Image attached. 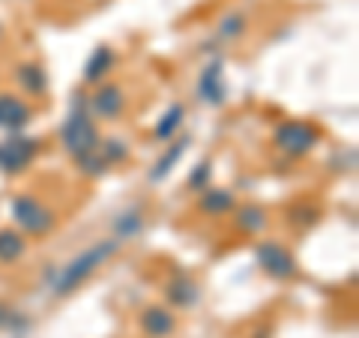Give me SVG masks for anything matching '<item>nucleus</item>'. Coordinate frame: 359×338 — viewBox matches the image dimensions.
I'll return each mask as SVG.
<instances>
[{"instance_id": "nucleus-1", "label": "nucleus", "mask_w": 359, "mask_h": 338, "mask_svg": "<svg viewBox=\"0 0 359 338\" xmlns=\"http://www.w3.org/2000/svg\"><path fill=\"white\" fill-rule=\"evenodd\" d=\"M120 240L117 236H111V240H99V243H93L90 249H84L81 255H75L69 264H66L60 273H57V278L51 281V290L57 297H66V294H72L75 288H81L84 281L96 273L102 264H108L111 257H114L117 252H120Z\"/></svg>"}, {"instance_id": "nucleus-2", "label": "nucleus", "mask_w": 359, "mask_h": 338, "mask_svg": "<svg viewBox=\"0 0 359 338\" xmlns=\"http://www.w3.org/2000/svg\"><path fill=\"white\" fill-rule=\"evenodd\" d=\"M60 141H63V150L78 159V156H84L90 150H96L99 144V129H96V120L87 114L84 105H75L69 111V117L60 126Z\"/></svg>"}, {"instance_id": "nucleus-3", "label": "nucleus", "mask_w": 359, "mask_h": 338, "mask_svg": "<svg viewBox=\"0 0 359 338\" xmlns=\"http://www.w3.org/2000/svg\"><path fill=\"white\" fill-rule=\"evenodd\" d=\"M273 141H276V147L287 156H306L314 144L320 141V135L306 120H287V123H278L276 126Z\"/></svg>"}, {"instance_id": "nucleus-4", "label": "nucleus", "mask_w": 359, "mask_h": 338, "mask_svg": "<svg viewBox=\"0 0 359 338\" xmlns=\"http://www.w3.org/2000/svg\"><path fill=\"white\" fill-rule=\"evenodd\" d=\"M13 219L25 234H36V236H45L54 228V212L33 195L13 198Z\"/></svg>"}, {"instance_id": "nucleus-5", "label": "nucleus", "mask_w": 359, "mask_h": 338, "mask_svg": "<svg viewBox=\"0 0 359 338\" xmlns=\"http://www.w3.org/2000/svg\"><path fill=\"white\" fill-rule=\"evenodd\" d=\"M255 261L266 276H273V278H294L297 276L294 255H290L282 243H273V240L257 243L255 245Z\"/></svg>"}, {"instance_id": "nucleus-6", "label": "nucleus", "mask_w": 359, "mask_h": 338, "mask_svg": "<svg viewBox=\"0 0 359 338\" xmlns=\"http://www.w3.org/2000/svg\"><path fill=\"white\" fill-rule=\"evenodd\" d=\"M39 150V141L25 138V135H13V138L0 141V171L4 174H21L33 162Z\"/></svg>"}, {"instance_id": "nucleus-7", "label": "nucleus", "mask_w": 359, "mask_h": 338, "mask_svg": "<svg viewBox=\"0 0 359 338\" xmlns=\"http://www.w3.org/2000/svg\"><path fill=\"white\" fill-rule=\"evenodd\" d=\"M30 120H33V111L25 99H18L13 93H0V129L15 135L21 129H27Z\"/></svg>"}, {"instance_id": "nucleus-8", "label": "nucleus", "mask_w": 359, "mask_h": 338, "mask_svg": "<svg viewBox=\"0 0 359 338\" xmlns=\"http://www.w3.org/2000/svg\"><path fill=\"white\" fill-rule=\"evenodd\" d=\"M90 108L99 120H117L126 108V96L117 84H99V90L90 96Z\"/></svg>"}, {"instance_id": "nucleus-9", "label": "nucleus", "mask_w": 359, "mask_h": 338, "mask_svg": "<svg viewBox=\"0 0 359 338\" xmlns=\"http://www.w3.org/2000/svg\"><path fill=\"white\" fill-rule=\"evenodd\" d=\"M198 93L204 102L210 105H222L224 102V75H222V60H212L210 66H204L198 81Z\"/></svg>"}, {"instance_id": "nucleus-10", "label": "nucleus", "mask_w": 359, "mask_h": 338, "mask_svg": "<svg viewBox=\"0 0 359 338\" xmlns=\"http://www.w3.org/2000/svg\"><path fill=\"white\" fill-rule=\"evenodd\" d=\"M174 326H177L174 314L168 311L165 306H150V309H144V314H141V330H144L147 338H168L174 332Z\"/></svg>"}, {"instance_id": "nucleus-11", "label": "nucleus", "mask_w": 359, "mask_h": 338, "mask_svg": "<svg viewBox=\"0 0 359 338\" xmlns=\"http://www.w3.org/2000/svg\"><path fill=\"white\" fill-rule=\"evenodd\" d=\"M111 66H114V51H111L108 45H99L84 63V81L87 84H102L105 75L111 72Z\"/></svg>"}, {"instance_id": "nucleus-12", "label": "nucleus", "mask_w": 359, "mask_h": 338, "mask_svg": "<svg viewBox=\"0 0 359 338\" xmlns=\"http://www.w3.org/2000/svg\"><path fill=\"white\" fill-rule=\"evenodd\" d=\"M165 294H168V299H171V306H177V309H192L195 302H198V297H201V290H198V285L192 278H174V281H168V288H165Z\"/></svg>"}, {"instance_id": "nucleus-13", "label": "nucleus", "mask_w": 359, "mask_h": 338, "mask_svg": "<svg viewBox=\"0 0 359 338\" xmlns=\"http://www.w3.org/2000/svg\"><path fill=\"white\" fill-rule=\"evenodd\" d=\"M201 210L207 212V216H228V212L237 210V201L228 189H204V195H201Z\"/></svg>"}, {"instance_id": "nucleus-14", "label": "nucleus", "mask_w": 359, "mask_h": 338, "mask_svg": "<svg viewBox=\"0 0 359 338\" xmlns=\"http://www.w3.org/2000/svg\"><path fill=\"white\" fill-rule=\"evenodd\" d=\"M27 252V240L21 231L0 228V264H15Z\"/></svg>"}, {"instance_id": "nucleus-15", "label": "nucleus", "mask_w": 359, "mask_h": 338, "mask_svg": "<svg viewBox=\"0 0 359 338\" xmlns=\"http://www.w3.org/2000/svg\"><path fill=\"white\" fill-rule=\"evenodd\" d=\"M15 78H18V84L25 87V93H30V96H42L45 90H48V75H45V69L36 63H21L15 69Z\"/></svg>"}, {"instance_id": "nucleus-16", "label": "nucleus", "mask_w": 359, "mask_h": 338, "mask_svg": "<svg viewBox=\"0 0 359 338\" xmlns=\"http://www.w3.org/2000/svg\"><path fill=\"white\" fill-rule=\"evenodd\" d=\"M186 147H189V141L183 138V141H177V144H171L165 153H162V159L153 165V171H150V180L153 183H162V180H168L171 177V171L180 165V159H183V153H186Z\"/></svg>"}, {"instance_id": "nucleus-17", "label": "nucleus", "mask_w": 359, "mask_h": 338, "mask_svg": "<svg viewBox=\"0 0 359 338\" xmlns=\"http://www.w3.org/2000/svg\"><path fill=\"white\" fill-rule=\"evenodd\" d=\"M144 231V216L138 210H126L120 212V216L114 219V236L123 243V240H132V236H138Z\"/></svg>"}, {"instance_id": "nucleus-18", "label": "nucleus", "mask_w": 359, "mask_h": 338, "mask_svg": "<svg viewBox=\"0 0 359 338\" xmlns=\"http://www.w3.org/2000/svg\"><path fill=\"white\" fill-rule=\"evenodd\" d=\"M237 228L243 234H261L266 228V212L261 207H243V210H237Z\"/></svg>"}, {"instance_id": "nucleus-19", "label": "nucleus", "mask_w": 359, "mask_h": 338, "mask_svg": "<svg viewBox=\"0 0 359 338\" xmlns=\"http://www.w3.org/2000/svg\"><path fill=\"white\" fill-rule=\"evenodd\" d=\"M183 117H186V108L183 105H171L162 114V120L156 123V138L159 141H165V138H171V135L183 126Z\"/></svg>"}, {"instance_id": "nucleus-20", "label": "nucleus", "mask_w": 359, "mask_h": 338, "mask_svg": "<svg viewBox=\"0 0 359 338\" xmlns=\"http://www.w3.org/2000/svg\"><path fill=\"white\" fill-rule=\"evenodd\" d=\"M78 168H81V174H87V177H102V174H108V159L102 153H99V147L96 150H90V153H84V156H78Z\"/></svg>"}, {"instance_id": "nucleus-21", "label": "nucleus", "mask_w": 359, "mask_h": 338, "mask_svg": "<svg viewBox=\"0 0 359 338\" xmlns=\"http://www.w3.org/2000/svg\"><path fill=\"white\" fill-rule=\"evenodd\" d=\"M99 153H102L105 159H108V165H117V162H123V159L129 156V147H126V144H123L120 138H111V141H105L102 147H99Z\"/></svg>"}, {"instance_id": "nucleus-22", "label": "nucleus", "mask_w": 359, "mask_h": 338, "mask_svg": "<svg viewBox=\"0 0 359 338\" xmlns=\"http://www.w3.org/2000/svg\"><path fill=\"white\" fill-rule=\"evenodd\" d=\"M219 33H222V39H228V42L243 36V33H245V15H228V18H222Z\"/></svg>"}, {"instance_id": "nucleus-23", "label": "nucleus", "mask_w": 359, "mask_h": 338, "mask_svg": "<svg viewBox=\"0 0 359 338\" xmlns=\"http://www.w3.org/2000/svg\"><path fill=\"white\" fill-rule=\"evenodd\" d=\"M210 177H212V171H210V162H201V165H195V171L189 174V189H192V191H204V189L210 186Z\"/></svg>"}, {"instance_id": "nucleus-24", "label": "nucleus", "mask_w": 359, "mask_h": 338, "mask_svg": "<svg viewBox=\"0 0 359 338\" xmlns=\"http://www.w3.org/2000/svg\"><path fill=\"white\" fill-rule=\"evenodd\" d=\"M9 320H13V309H9V306H4V302H0V326H6Z\"/></svg>"}, {"instance_id": "nucleus-25", "label": "nucleus", "mask_w": 359, "mask_h": 338, "mask_svg": "<svg viewBox=\"0 0 359 338\" xmlns=\"http://www.w3.org/2000/svg\"><path fill=\"white\" fill-rule=\"evenodd\" d=\"M0 36H4V27H0Z\"/></svg>"}]
</instances>
